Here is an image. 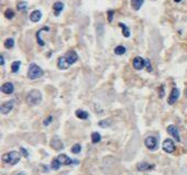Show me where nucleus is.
<instances>
[{
	"label": "nucleus",
	"mask_w": 187,
	"mask_h": 175,
	"mask_svg": "<svg viewBox=\"0 0 187 175\" xmlns=\"http://www.w3.org/2000/svg\"><path fill=\"white\" fill-rule=\"evenodd\" d=\"M107 14H108V21L111 23L112 22V18H113V14H115V11L113 10H109L107 12Z\"/></svg>",
	"instance_id": "32"
},
{
	"label": "nucleus",
	"mask_w": 187,
	"mask_h": 175,
	"mask_svg": "<svg viewBox=\"0 0 187 175\" xmlns=\"http://www.w3.org/2000/svg\"><path fill=\"white\" fill-rule=\"evenodd\" d=\"M12 109H13V101H7L1 105V114L2 115H8Z\"/></svg>",
	"instance_id": "13"
},
{
	"label": "nucleus",
	"mask_w": 187,
	"mask_h": 175,
	"mask_svg": "<svg viewBox=\"0 0 187 175\" xmlns=\"http://www.w3.org/2000/svg\"><path fill=\"white\" fill-rule=\"evenodd\" d=\"M0 64L1 65H5V57L2 55H0Z\"/></svg>",
	"instance_id": "36"
},
{
	"label": "nucleus",
	"mask_w": 187,
	"mask_h": 175,
	"mask_svg": "<svg viewBox=\"0 0 187 175\" xmlns=\"http://www.w3.org/2000/svg\"><path fill=\"white\" fill-rule=\"evenodd\" d=\"M144 144H145V147L148 150L153 151V150H155V149L157 148V139L155 137H153V136H150V137H148L144 140Z\"/></svg>",
	"instance_id": "4"
},
{
	"label": "nucleus",
	"mask_w": 187,
	"mask_h": 175,
	"mask_svg": "<svg viewBox=\"0 0 187 175\" xmlns=\"http://www.w3.org/2000/svg\"><path fill=\"white\" fill-rule=\"evenodd\" d=\"M143 2H144V0H131L132 8L137 11L140 10V9H141V7L143 6Z\"/></svg>",
	"instance_id": "20"
},
{
	"label": "nucleus",
	"mask_w": 187,
	"mask_h": 175,
	"mask_svg": "<svg viewBox=\"0 0 187 175\" xmlns=\"http://www.w3.org/2000/svg\"><path fill=\"white\" fill-rule=\"evenodd\" d=\"M51 147L56 150V151H60V150H63L64 149V144L63 142L60 141V139L58 137H53L52 138V141H51Z\"/></svg>",
	"instance_id": "9"
},
{
	"label": "nucleus",
	"mask_w": 187,
	"mask_h": 175,
	"mask_svg": "<svg viewBox=\"0 0 187 175\" xmlns=\"http://www.w3.org/2000/svg\"><path fill=\"white\" fill-rule=\"evenodd\" d=\"M20 159H21V155L16 151H11V152H8L2 155V161L10 165H16V163H19Z\"/></svg>",
	"instance_id": "2"
},
{
	"label": "nucleus",
	"mask_w": 187,
	"mask_h": 175,
	"mask_svg": "<svg viewBox=\"0 0 187 175\" xmlns=\"http://www.w3.org/2000/svg\"><path fill=\"white\" fill-rule=\"evenodd\" d=\"M44 74L43 70L38 65H36L35 63H32L29 66V70H28V77L30 79H36V78H40L42 77Z\"/></svg>",
	"instance_id": "3"
},
{
	"label": "nucleus",
	"mask_w": 187,
	"mask_h": 175,
	"mask_svg": "<svg viewBox=\"0 0 187 175\" xmlns=\"http://www.w3.org/2000/svg\"><path fill=\"white\" fill-rule=\"evenodd\" d=\"M41 18H42V12L40 10H34L30 14V20L32 22H38L41 20Z\"/></svg>",
	"instance_id": "17"
},
{
	"label": "nucleus",
	"mask_w": 187,
	"mask_h": 175,
	"mask_svg": "<svg viewBox=\"0 0 187 175\" xmlns=\"http://www.w3.org/2000/svg\"><path fill=\"white\" fill-rule=\"evenodd\" d=\"M20 66H21V63H20L19 61H14V62L11 64V71L13 72V73H16V72L19 71Z\"/></svg>",
	"instance_id": "25"
},
{
	"label": "nucleus",
	"mask_w": 187,
	"mask_h": 175,
	"mask_svg": "<svg viewBox=\"0 0 187 175\" xmlns=\"http://www.w3.org/2000/svg\"><path fill=\"white\" fill-rule=\"evenodd\" d=\"M3 45H5L6 49H12L14 46V40L12 38L7 39L5 42H3Z\"/></svg>",
	"instance_id": "22"
},
{
	"label": "nucleus",
	"mask_w": 187,
	"mask_h": 175,
	"mask_svg": "<svg viewBox=\"0 0 187 175\" xmlns=\"http://www.w3.org/2000/svg\"><path fill=\"white\" fill-rule=\"evenodd\" d=\"M56 159L58 160V162L60 163V165H71L74 163V161L72 159H69L66 154H60Z\"/></svg>",
	"instance_id": "12"
},
{
	"label": "nucleus",
	"mask_w": 187,
	"mask_h": 175,
	"mask_svg": "<svg viewBox=\"0 0 187 175\" xmlns=\"http://www.w3.org/2000/svg\"><path fill=\"white\" fill-rule=\"evenodd\" d=\"M63 9H64V3L60 2V1H57L53 5V10H54V13L56 17L60 16V13L63 11Z\"/></svg>",
	"instance_id": "16"
},
{
	"label": "nucleus",
	"mask_w": 187,
	"mask_h": 175,
	"mask_svg": "<svg viewBox=\"0 0 187 175\" xmlns=\"http://www.w3.org/2000/svg\"><path fill=\"white\" fill-rule=\"evenodd\" d=\"M132 65L138 71L143 70L145 67V60L142 59V57H140V56H137V57H134V60L132 62Z\"/></svg>",
	"instance_id": "7"
},
{
	"label": "nucleus",
	"mask_w": 187,
	"mask_h": 175,
	"mask_svg": "<svg viewBox=\"0 0 187 175\" xmlns=\"http://www.w3.org/2000/svg\"><path fill=\"white\" fill-rule=\"evenodd\" d=\"M50 28L49 27H44L42 28L41 30H38V32H36V41H38V44L40 45V46H43L44 44H45V42H44L43 40L41 39V33L43 32V31H49Z\"/></svg>",
	"instance_id": "18"
},
{
	"label": "nucleus",
	"mask_w": 187,
	"mask_h": 175,
	"mask_svg": "<svg viewBox=\"0 0 187 175\" xmlns=\"http://www.w3.org/2000/svg\"><path fill=\"white\" fill-rule=\"evenodd\" d=\"M16 175H25V173H18V174Z\"/></svg>",
	"instance_id": "37"
},
{
	"label": "nucleus",
	"mask_w": 187,
	"mask_h": 175,
	"mask_svg": "<svg viewBox=\"0 0 187 175\" xmlns=\"http://www.w3.org/2000/svg\"><path fill=\"white\" fill-rule=\"evenodd\" d=\"M167 132L170 133L172 137L175 139L177 142H179L181 141V137H179V132H178V129H177V127L174 126V125H170V126L167 127Z\"/></svg>",
	"instance_id": "8"
},
{
	"label": "nucleus",
	"mask_w": 187,
	"mask_h": 175,
	"mask_svg": "<svg viewBox=\"0 0 187 175\" xmlns=\"http://www.w3.org/2000/svg\"><path fill=\"white\" fill-rule=\"evenodd\" d=\"M5 17L7 19L11 20V19L14 17V11L12 10V9H7V10L5 11Z\"/></svg>",
	"instance_id": "28"
},
{
	"label": "nucleus",
	"mask_w": 187,
	"mask_h": 175,
	"mask_svg": "<svg viewBox=\"0 0 187 175\" xmlns=\"http://www.w3.org/2000/svg\"><path fill=\"white\" fill-rule=\"evenodd\" d=\"M162 148L166 153H173L175 151V144L172 139H166L162 144Z\"/></svg>",
	"instance_id": "5"
},
{
	"label": "nucleus",
	"mask_w": 187,
	"mask_h": 175,
	"mask_svg": "<svg viewBox=\"0 0 187 175\" xmlns=\"http://www.w3.org/2000/svg\"><path fill=\"white\" fill-rule=\"evenodd\" d=\"M98 126L101 127V128H107V127L110 126V123L107 120H101L98 122Z\"/></svg>",
	"instance_id": "30"
},
{
	"label": "nucleus",
	"mask_w": 187,
	"mask_h": 175,
	"mask_svg": "<svg viewBox=\"0 0 187 175\" xmlns=\"http://www.w3.org/2000/svg\"><path fill=\"white\" fill-rule=\"evenodd\" d=\"M179 97V89L178 88H173L172 92L170 94V97L167 99V104L168 105H174L177 101V99Z\"/></svg>",
	"instance_id": "6"
},
{
	"label": "nucleus",
	"mask_w": 187,
	"mask_h": 175,
	"mask_svg": "<svg viewBox=\"0 0 187 175\" xmlns=\"http://www.w3.org/2000/svg\"><path fill=\"white\" fill-rule=\"evenodd\" d=\"M80 150H82V147H80V144H78V143H76L75 145H73L71 149V151L74 154H78L80 152Z\"/></svg>",
	"instance_id": "29"
},
{
	"label": "nucleus",
	"mask_w": 187,
	"mask_h": 175,
	"mask_svg": "<svg viewBox=\"0 0 187 175\" xmlns=\"http://www.w3.org/2000/svg\"><path fill=\"white\" fill-rule=\"evenodd\" d=\"M52 120H53V117H52V116H49V117H47V118H46V119L43 121V126L47 127L50 123L52 122Z\"/></svg>",
	"instance_id": "31"
},
{
	"label": "nucleus",
	"mask_w": 187,
	"mask_h": 175,
	"mask_svg": "<svg viewBox=\"0 0 187 175\" xmlns=\"http://www.w3.org/2000/svg\"><path fill=\"white\" fill-rule=\"evenodd\" d=\"M186 96H187V92H186Z\"/></svg>",
	"instance_id": "39"
},
{
	"label": "nucleus",
	"mask_w": 187,
	"mask_h": 175,
	"mask_svg": "<svg viewBox=\"0 0 187 175\" xmlns=\"http://www.w3.org/2000/svg\"><path fill=\"white\" fill-rule=\"evenodd\" d=\"M145 67H146L148 72L152 71V67H151V64H150V61L148 60H145Z\"/></svg>",
	"instance_id": "35"
},
{
	"label": "nucleus",
	"mask_w": 187,
	"mask_h": 175,
	"mask_svg": "<svg viewBox=\"0 0 187 175\" xmlns=\"http://www.w3.org/2000/svg\"><path fill=\"white\" fill-rule=\"evenodd\" d=\"M159 90H160V92H159L160 98H163V97H164V94H165V92H164V85H161V87H160Z\"/></svg>",
	"instance_id": "33"
},
{
	"label": "nucleus",
	"mask_w": 187,
	"mask_h": 175,
	"mask_svg": "<svg viewBox=\"0 0 187 175\" xmlns=\"http://www.w3.org/2000/svg\"><path fill=\"white\" fill-rule=\"evenodd\" d=\"M137 169L139 171H151L154 169V164H148V162H140L137 164Z\"/></svg>",
	"instance_id": "15"
},
{
	"label": "nucleus",
	"mask_w": 187,
	"mask_h": 175,
	"mask_svg": "<svg viewBox=\"0 0 187 175\" xmlns=\"http://www.w3.org/2000/svg\"><path fill=\"white\" fill-rule=\"evenodd\" d=\"M126 46H123V45H118V46H116L115 53L117 55H122L126 53Z\"/></svg>",
	"instance_id": "24"
},
{
	"label": "nucleus",
	"mask_w": 187,
	"mask_h": 175,
	"mask_svg": "<svg viewBox=\"0 0 187 175\" xmlns=\"http://www.w3.org/2000/svg\"><path fill=\"white\" fill-rule=\"evenodd\" d=\"M174 1H175V2H181L182 0H174Z\"/></svg>",
	"instance_id": "38"
},
{
	"label": "nucleus",
	"mask_w": 187,
	"mask_h": 175,
	"mask_svg": "<svg viewBox=\"0 0 187 175\" xmlns=\"http://www.w3.org/2000/svg\"><path fill=\"white\" fill-rule=\"evenodd\" d=\"M65 57L71 65L72 64H74L75 62H77V60H78V55H77V53L75 51H69V52L65 55Z\"/></svg>",
	"instance_id": "14"
},
{
	"label": "nucleus",
	"mask_w": 187,
	"mask_h": 175,
	"mask_svg": "<svg viewBox=\"0 0 187 175\" xmlns=\"http://www.w3.org/2000/svg\"><path fill=\"white\" fill-rule=\"evenodd\" d=\"M1 92L6 95H10L14 92V86L12 83H5L2 86H1Z\"/></svg>",
	"instance_id": "11"
},
{
	"label": "nucleus",
	"mask_w": 187,
	"mask_h": 175,
	"mask_svg": "<svg viewBox=\"0 0 187 175\" xmlns=\"http://www.w3.org/2000/svg\"><path fill=\"white\" fill-rule=\"evenodd\" d=\"M119 27L122 28V34L124 35V38H129L130 37V30H129V28L126 27V24H123L122 22L119 23Z\"/></svg>",
	"instance_id": "21"
},
{
	"label": "nucleus",
	"mask_w": 187,
	"mask_h": 175,
	"mask_svg": "<svg viewBox=\"0 0 187 175\" xmlns=\"http://www.w3.org/2000/svg\"><path fill=\"white\" fill-rule=\"evenodd\" d=\"M60 163L58 162V160L57 159H54L53 161H52V163H51V167H52V170L57 171L58 169H60Z\"/></svg>",
	"instance_id": "27"
},
{
	"label": "nucleus",
	"mask_w": 187,
	"mask_h": 175,
	"mask_svg": "<svg viewBox=\"0 0 187 175\" xmlns=\"http://www.w3.org/2000/svg\"><path fill=\"white\" fill-rule=\"evenodd\" d=\"M20 152L23 154V156H24V158H28V156H29V152H28L24 148H22V147L20 148Z\"/></svg>",
	"instance_id": "34"
},
{
	"label": "nucleus",
	"mask_w": 187,
	"mask_h": 175,
	"mask_svg": "<svg viewBox=\"0 0 187 175\" xmlns=\"http://www.w3.org/2000/svg\"><path fill=\"white\" fill-rule=\"evenodd\" d=\"M75 115H76V117L78 118V119H82V120H86L88 117H89V114H88L87 111H85V110H82V109L76 110Z\"/></svg>",
	"instance_id": "19"
},
{
	"label": "nucleus",
	"mask_w": 187,
	"mask_h": 175,
	"mask_svg": "<svg viewBox=\"0 0 187 175\" xmlns=\"http://www.w3.org/2000/svg\"><path fill=\"white\" fill-rule=\"evenodd\" d=\"M28 2L25 1H21V2H19L18 5H16V8H18V10L19 11H25L28 9Z\"/></svg>",
	"instance_id": "26"
},
{
	"label": "nucleus",
	"mask_w": 187,
	"mask_h": 175,
	"mask_svg": "<svg viewBox=\"0 0 187 175\" xmlns=\"http://www.w3.org/2000/svg\"><path fill=\"white\" fill-rule=\"evenodd\" d=\"M69 66H71V64L68 63V61L66 60L65 55L64 56H60V59L57 60V67L60 70H67Z\"/></svg>",
	"instance_id": "10"
},
{
	"label": "nucleus",
	"mask_w": 187,
	"mask_h": 175,
	"mask_svg": "<svg viewBox=\"0 0 187 175\" xmlns=\"http://www.w3.org/2000/svg\"><path fill=\"white\" fill-rule=\"evenodd\" d=\"M42 101V94L38 89H32L27 95V103L30 106H36Z\"/></svg>",
	"instance_id": "1"
},
{
	"label": "nucleus",
	"mask_w": 187,
	"mask_h": 175,
	"mask_svg": "<svg viewBox=\"0 0 187 175\" xmlns=\"http://www.w3.org/2000/svg\"><path fill=\"white\" fill-rule=\"evenodd\" d=\"M101 141V136H100V133L98 132H93L91 133V142L93 143H98Z\"/></svg>",
	"instance_id": "23"
}]
</instances>
